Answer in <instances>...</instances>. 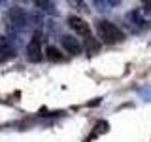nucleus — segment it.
Here are the masks:
<instances>
[{
    "label": "nucleus",
    "instance_id": "9d476101",
    "mask_svg": "<svg viewBox=\"0 0 151 142\" xmlns=\"http://www.w3.org/2000/svg\"><path fill=\"white\" fill-rule=\"evenodd\" d=\"M140 15L144 17V21H145V23H151V2L144 4V8L140 9Z\"/></svg>",
    "mask_w": 151,
    "mask_h": 142
},
{
    "label": "nucleus",
    "instance_id": "f257e3e1",
    "mask_svg": "<svg viewBox=\"0 0 151 142\" xmlns=\"http://www.w3.org/2000/svg\"><path fill=\"white\" fill-rule=\"evenodd\" d=\"M96 32H98V38L102 42H106V44H117V42H121L125 38L119 27H115L111 21H104V19L96 23Z\"/></svg>",
    "mask_w": 151,
    "mask_h": 142
},
{
    "label": "nucleus",
    "instance_id": "4468645a",
    "mask_svg": "<svg viewBox=\"0 0 151 142\" xmlns=\"http://www.w3.org/2000/svg\"><path fill=\"white\" fill-rule=\"evenodd\" d=\"M85 142H91V140H85Z\"/></svg>",
    "mask_w": 151,
    "mask_h": 142
},
{
    "label": "nucleus",
    "instance_id": "f03ea898",
    "mask_svg": "<svg viewBox=\"0 0 151 142\" xmlns=\"http://www.w3.org/2000/svg\"><path fill=\"white\" fill-rule=\"evenodd\" d=\"M8 30H12V32H19V30H23L27 25V21H28V15H27V12L23 8H19V6H13L12 9H9V13H8Z\"/></svg>",
    "mask_w": 151,
    "mask_h": 142
},
{
    "label": "nucleus",
    "instance_id": "1a4fd4ad",
    "mask_svg": "<svg viewBox=\"0 0 151 142\" xmlns=\"http://www.w3.org/2000/svg\"><path fill=\"white\" fill-rule=\"evenodd\" d=\"M85 47H87L89 55H94V53H98V49H100V44H98V42L94 40L93 36H89L87 42H85Z\"/></svg>",
    "mask_w": 151,
    "mask_h": 142
},
{
    "label": "nucleus",
    "instance_id": "423d86ee",
    "mask_svg": "<svg viewBox=\"0 0 151 142\" xmlns=\"http://www.w3.org/2000/svg\"><path fill=\"white\" fill-rule=\"evenodd\" d=\"M127 23H129V27L132 28L134 32H140V30H145V28L149 27V23H145L144 21V17L140 15V9L138 12H130L129 15H127Z\"/></svg>",
    "mask_w": 151,
    "mask_h": 142
},
{
    "label": "nucleus",
    "instance_id": "ddd939ff",
    "mask_svg": "<svg viewBox=\"0 0 151 142\" xmlns=\"http://www.w3.org/2000/svg\"><path fill=\"white\" fill-rule=\"evenodd\" d=\"M119 2H94V6H100V9H110V6H117Z\"/></svg>",
    "mask_w": 151,
    "mask_h": 142
},
{
    "label": "nucleus",
    "instance_id": "6e6552de",
    "mask_svg": "<svg viewBox=\"0 0 151 142\" xmlns=\"http://www.w3.org/2000/svg\"><path fill=\"white\" fill-rule=\"evenodd\" d=\"M45 57L51 61V63H59V61H63V55H60V51L57 49V47H53V46H49L45 49Z\"/></svg>",
    "mask_w": 151,
    "mask_h": 142
},
{
    "label": "nucleus",
    "instance_id": "39448f33",
    "mask_svg": "<svg viewBox=\"0 0 151 142\" xmlns=\"http://www.w3.org/2000/svg\"><path fill=\"white\" fill-rule=\"evenodd\" d=\"M17 55V49L13 46V42L8 36H0V63H6V61L13 59Z\"/></svg>",
    "mask_w": 151,
    "mask_h": 142
},
{
    "label": "nucleus",
    "instance_id": "f8f14e48",
    "mask_svg": "<svg viewBox=\"0 0 151 142\" xmlns=\"http://www.w3.org/2000/svg\"><path fill=\"white\" fill-rule=\"evenodd\" d=\"M106 131H108V123H106V121H98L96 125H94V135H93V136L102 135V133H106Z\"/></svg>",
    "mask_w": 151,
    "mask_h": 142
},
{
    "label": "nucleus",
    "instance_id": "20e7f679",
    "mask_svg": "<svg viewBox=\"0 0 151 142\" xmlns=\"http://www.w3.org/2000/svg\"><path fill=\"white\" fill-rule=\"evenodd\" d=\"M68 25L70 28L76 32V34H79V36H91V27H89V23L85 21V19L81 17H78V15H70L68 17Z\"/></svg>",
    "mask_w": 151,
    "mask_h": 142
},
{
    "label": "nucleus",
    "instance_id": "0eeeda50",
    "mask_svg": "<svg viewBox=\"0 0 151 142\" xmlns=\"http://www.w3.org/2000/svg\"><path fill=\"white\" fill-rule=\"evenodd\" d=\"M60 42H63V47H64V49L68 51V53H72V55H79V53H81V49H83V46L79 44L74 36H70V34H64Z\"/></svg>",
    "mask_w": 151,
    "mask_h": 142
},
{
    "label": "nucleus",
    "instance_id": "9b49d317",
    "mask_svg": "<svg viewBox=\"0 0 151 142\" xmlns=\"http://www.w3.org/2000/svg\"><path fill=\"white\" fill-rule=\"evenodd\" d=\"M38 8H42L44 9V12H49V13H57V9H55V4L53 2H40V0H38V2H34Z\"/></svg>",
    "mask_w": 151,
    "mask_h": 142
},
{
    "label": "nucleus",
    "instance_id": "7ed1b4c3",
    "mask_svg": "<svg viewBox=\"0 0 151 142\" xmlns=\"http://www.w3.org/2000/svg\"><path fill=\"white\" fill-rule=\"evenodd\" d=\"M27 57H28L30 63H40V61L44 59V51H42V32L40 30H36L34 36H32L30 42H28Z\"/></svg>",
    "mask_w": 151,
    "mask_h": 142
}]
</instances>
